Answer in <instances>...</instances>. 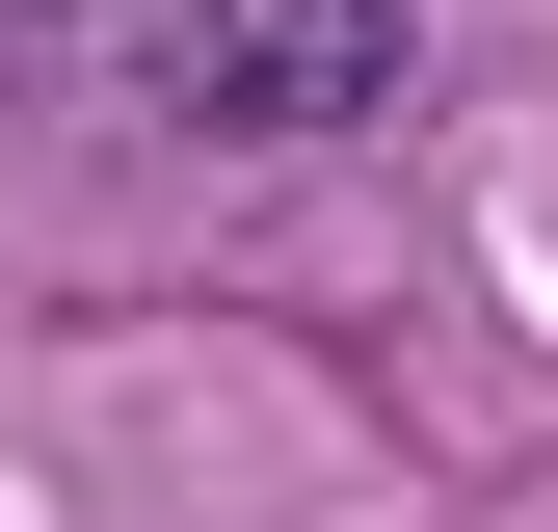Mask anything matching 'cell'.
<instances>
[{
    "instance_id": "obj_1",
    "label": "cell",
    "mask_w": 558,
    "mask_h": 532,
    "mask_svg": "<svg viewBox=\"0 0 558 532\" xmlns=\"http://www.w3.org/2000/svg\"><path fill=\"white\" fill-rule=\"evenodd\" d=\"M133 107H186V133H373L399 107V0H133Z\"/></svg>"
}]
</instances>
